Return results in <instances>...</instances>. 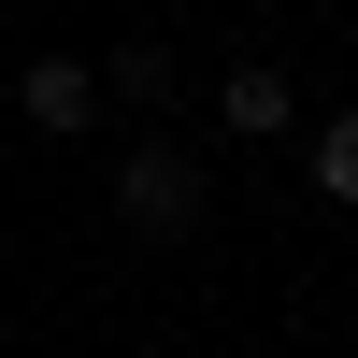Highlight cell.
Here are the masks:
<instances>
[{"mask_svg":"<svg viewBox=\"0 0 358 358\" xmlns=\"http://www.w3.org/2000/svg\"><path fill=\"white\" fill-rule=\"evenodd\" d=\"M115 215H129L143 244H187V229H201V158H187V143H129V172H115Z\"/></svg>","mask_w":358,"mask_h":358,"instance_id":"cell-1","label":"cell"},{"mask_svg":"<svg viewBox=\"0 0 358 358\" xmlns=\"http://www.w3.org/2000/svg\"><path fill=\"white\" fill-rule=\"evenodd\" d=\"M315 201H344V215H358V115L315 129Z\"/></svg>","mask_w":358,"mask_h":358,"instance_id":"cell-5","label":"cell"},{"mask_svg":"<svg viewBox=\"0 0 358 358\" xmlns=\"http://www.w3.org/2000/svg\"><path fill=\"white\" fill-rule=\"evenodd\" d=\"M15 101H29V129H57V143H72L86 115H101V72H86V57H29V72H15Z\"/></svg>","mask_w":358,"mask_h":358,"instance_id":"cell-2","label":"cell"},{"mask_svg":"<svg viewBox=\"0 0 358 358\" xmlns=\"http://www.w3.org/2000/svg\"><path fill=\"white\" fill-rule=\"evenodd\" d=\"M172 86H187V57H172V43H115V57H101V101H143V115H158Z\"/></svg>","mask_w":358,"mask_h":358,"instance_id":"cell-4","label":"cell"},{"mask_svg":"<svg viewBox=\"0 0 358 358\" xmlns=\"http://www.w3.org/2000/svg\"><path fill=\"white\" fill-rule=\"evenodd\" d=\"M215 115H229V129H244V143H273L287 115H301V86H287L273 57H229V72H215Z\"/></svg>","mask_w":358,"mask_h":358,"instance_id":"cell-3","label":"cell"}]
</instances>
